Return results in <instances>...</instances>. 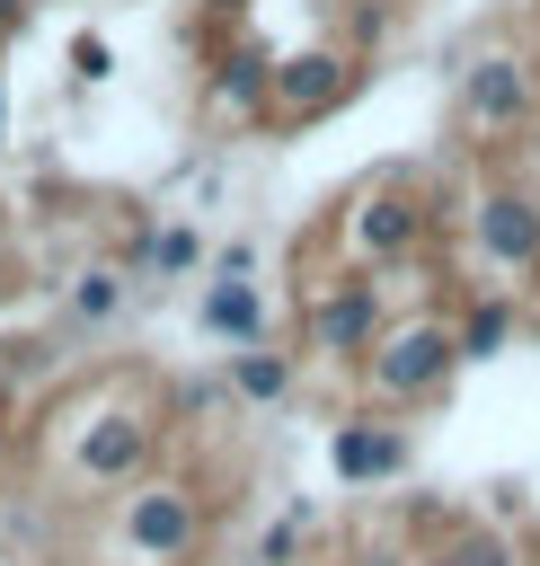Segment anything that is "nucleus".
<instances>
[{"label": "nucleus", "instance_id": "obj_10", "mask_svg": "<svg viewBox=\"0 0 540 566\" xmlns=\"http://www.w3.org/2000/svg\"><path fill=\"white\" fill-rule=\"evenodd\" d=\"M407 230H416V221H407V203H372V212H363V248H398Z\"/></svg>", "mask_w": 540, "mask_h": 566}, {"label": "nucleus", "instance_id": "obj_14", "mask_svg": "<svg viewBox=\"0 0 540 566\" xmlns=\"http://www.w3.org/2000/svg\"><path fill=\"white\" fill-rule=\"evenodd\" d=\"M443 566H505V539H460Z\"/></svg>", "mask_w": 540, "mask_h": 566}, {"label": "nucleus", "instance_id": "obj_6", "mask_svg": "<svg viewBox=\"0 0 540 566\" xmlns=\"http://www.w3.org/2000/svg\"><path fill=\"white\" fill-rule=\"evenodd\" d=\"M372 318H381V310H372V283H363V292H336V301H319V345L345 354V345L372 336Z\"/></svg>", "mask_w": 540, "mask_h": 566}, {"label": "nucleus", "instance_id": "obj_15", "mask_svg": "<svg viewBox=\"0 0 540 566\" xmlns=\"http://www.w3.org/2000/svg\"><path fill=\"white\" fill-rule=\"evenodd\" d=\"M71 71H80V80H106V44L80 35V44H71Z\"/></svg>", "mask_w": 540, "mask_h": 566}, {"label": "nucleus", "instance_id": "obj_16", "mask_svg": "<svg viewBox=\"0 0 540 566\" xmlns=\"http://www.w3.org/2000/svg\"><path fill=\"white\" fill-rule=\"evenodd\" d=\"M18 18H27V0H0V27H18Z\"/></svg>", "mask_w": 540, "mask_h": 566}, {"label": "nucleus", "instance_id": "obj_8", "mask_svg": "<svg viewBox=\"0 0 540 566\" xmlns=\"http://www.w3.org/2000/svg\"><path fill=\"white\" fill-rule=\"evenodd\" d=\"M204 318H212L221 336H257V292H248V283H212V292H204Z\"/></svg>", "mask_w": 540, "mask_h": 566}, {"label": "nucleus", "instance_id": "obj_13", "mask_svg": "<svg viewBox=\"0 0 540 566\" xmlns=\"http://www.w3.org/2000/svg\"><path fill=\"white\" fill-rule=\"evenodd\" d=\"M106 310H115V274H89L80 283V318H106Z\"/></svg>", "mask_w": 540, "mask_h": 566}, {"label": "nucleus", "instance_id": "obj_11", "mask_svg": "<svg viewBox=\"0 0 540 566\" xmlns=\"http://www.w3.org/2000/svg\"><path fill=\"white\" fill-rule=\"evenodd\" d=\"M133 451H142V424H115L106 442H89V469H124Z\"/></svg>", "mask_w": 540, "mask_h": 566}, {"label": "nucleus", "instance_id": "obj_2", "mask_svg": "<svg viewBox=\"0 0 540 566\" xmlns=\"http://www.w3.org/2000/svg\"><path fill=\"white\" fill-rule=\"evenodd\" d=\"M460 106H469V124H513L522 106H531V80H522V62H505V53H487V62H469V80H460Z\"/></svg>", "mask_w": 540, "mask_h": 566}, {"label": "nucleus", "instance_id": "obj_7", "mask_svg": "<svg viewBox=\"0 0 540 566\" xmlns=\"http://www.w3.org/2000/svg\"><path fill=\"white\" fill-rule=\"evenodd\" d=\"M274 97L283 106H328L336 97V62H283L274 71Z\"/></svg>", "mask_w": 540, "mask_h": 566}, {"label": "nucleus", "instance_id": "obj_12", "mask_svg": "<svg viewBox=\"0 0 540 566\" xmlns=\"http://www.w3.org/2000/svg\"><path fill=\"white\" fill-rule=\"evenodd\" d=\"M460 345H469V354H496V345H505V310H478V318H469V336H460Z\"/></svg>", "mask_w": 540, "mask_h": 566}, {"label": "nucleus", "instance_id": "obj_5", "mask_svg": "<svg viewBox=\"0 0 540 566\" xmlns=\"http://www.w3.org/2000/svg\"><path fill=\"white\" fill-rule=\"evenodd\" d=\"M133 539L142 548H186L195 539V504L186 495H142L133 504Z\"/></svg>", "mask_w": 540, "mask_h": 566}, {"label": "nucleus", "instance_id": "obj_3", "mask_svg": "<svg viewBox=\"0 0 540 566\" xmlns=\"http://www.w3.org/2000/svg\"><path fill=\"white\" fill-rule=\"evenodd\" d=\"M478 239H487L496 256L531 265V256H540V203H531V195H487V203H478Z\"/></svg>", "mask_w": 540, "mask_h": 566}, {"label": "nucleus", "instance_id": "obj_9", "mask_svg": "<svg viewBox=\"0 0 540 566\" xmlns=\"http://www.w3.org/2000/svg\"><path fill=\"white\" fill-rule=\"evenodd\" d=\"M230 380H239V389H248V398H274V389H283V380H292V371H283V363H274V354H239V363H230Z\"/></svg>", "mask_w": 540, "mask_h": 566}, {"label": "nucleus", "instance_id": "obj_4", "mask_svg": "<svg viewBox=\"0 0 540 566\" xmlns=\"http://www.w3.org/2000/svg\"><path fill=\"white\" fill-rule=\"evenodd\" d=\"M398 460H407L398 433H372V424H345V433H336V469H345V478H390Z\"/></svg>", "mask_w": 540, "mask_h": 566}, {"label": "nucleus", "instance_id": "obj_1", "mask_svg": "<svg viewBox=\"0 0 540 566\" xmlns=\"http://www.w3.org/2000/svg\"><path fill=\"white\" fill-rule=\"evenodd\" d=\"M451 354H460V345H451L443 327H407V336H390V354L372 363V380H381L390 398H416V389H434V380L451 371Z\"/></svg>", "mask_w": 540, "mask_h": 566}]
</instances>
